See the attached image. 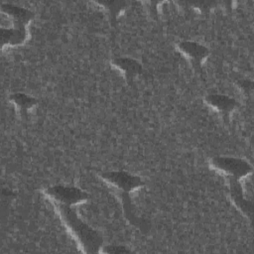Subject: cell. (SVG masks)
<instances>
[{"label": "cell", "instance_id": "8", "mask_svg": "<svg viewBox=\"0 0 254 254\" xmlns=\"http://www.w3.org/2000/svg\"><path fill=\"white\" fill-rule=\"evenodd\" d=\"M111 65L121 72L126 82L130 85H132L134 79L143 72L142 64L137 60L131 58H115L111 61Z\"/></svg>", "mask_w": 254, "mask_h": 254}, {"label": "cell", "instance_id": "4", "mask_svg": "<svg viewBox=\"0 0 254 254\" xmlns=\"http://www.w3.org/2000/svg\"><path fill=\"white\" fill-rule=\"evenodd\" d=\"M43 193L51 203H61L72 206H77L89 198V194L86 191L76 187L63 185L49 187L43 190Z\"/></svg>", "mask_w": 254, "mask_h": 254}, {"label": "cell", "instance_id": "1", "mask_svg": "<svg viewBox=\"0 0 254 254\" xmlns=\"http://www.w3.org/2000/svg\"><path fill=\"white\" fill-rule=\"evenodd\" d=\"M98 176L119 196L123 214L129 223L138 227L141 231H147L149 229V224L144 218L137 215L131 196V193L135 190L144 186V181L139 176L125 171L103 172Z\"/></svg>", "mask_w": 254, "mask_h": 254}, {"label": "cell", "instance_id": "9", "mask_svg": "<svg viewBox=\"0 0 254 254\" xmlns=\"http://www.w3.org/2000/svg\"><path fill=\"white\" fill-rule=\"evenodd\" d=\"M9 100L14 104L21 118L25 120L28 119L30 111L38 105V100L35 97L23 92H16L10 94Z\"/></svg>", "mask_w": 254, "mask_h": 254}, {"label": "cell", "instance_id": "11", "mask_svg": "<svg viewBox=\"0 0 254 254\" xmlns=\"http://www.w3.org/2000/svg\"><path fill=\"white\" fill-rule=\"evenodd\" d=\"M101 252L121 254V253H131L132 251L125 246H105V248L102 247Z\"/></svg>", "mask_w": 254, "mask_h": 254}, {"label": "cell", "instance_id": "3", "mask_svg": "<svg viewBox=\"0 0 254 254\" xmlns=\"http://www.w3.org/2000/svg\"><path fill=\"white\" fill-rule=\"evenodd\" d=\"M1 12L10 19V27L1 28V47H19L29 38V25L35 14L33 11L11 3H2Z\"/></svg>", "mask_w": 254, "mask_h": 254}, {"label": "cell", "instance_id": "7", "mask_svg": "<svg viewBox=\"0 0 254 254\" xmlns=\"http://www.w3.org/2000/svg\"><path fill=\"white\" fill-rule=\"evenodd\" d=\"M204 101L212 110L219 114L223 121L226 123L229 122L231 114L239 106L237 100L234 98L218 93L207 94L204 97Z\"/></svg>", "mask_w": 254, "mask_h": 254}, {"label": "cell", "instance_id": "10", "mask_svg": "<svg viewBox=\"0 0 254 254\" xmlns=\"http://www.w3.org/2000/svg\"><path fill=\"white\" fill-rule=\"evenodd\" d=\"M98 4L105 7V9L108 12L110 24L112 26H115L117 23L118 16L125 10L128 3L123 1H108V2H98Z\"/></svg>", "mask_w": 254, "mask_h": 254}, {"label": "cell", "instance_id": "6", "mask_svg": "<svg viewBox=\"0 0 254 254\" xmlns=\"http://www.w3.org/2000/svg\"><path fill=\"white\" fill-rule=\"evenodd\" d=\"M177 50L189 61L192 68L197 72H202V65L209 55L208 49L196 42L181 41L177 44Z\"/></svg>", "mask_w": 254, "mask_h": 254}, {"label": "cell", "instance_id": "5", "mask_svg": "<svg viewBox=\"0 0 254 254\" xmlns=\"http://www.w3.org/2000/svg\"><path fill=\"white\" fill-rule=\"evenodd\" d=\"M209 167L222 177L227 175H240L245 178L253 171L251 164L246 160L225 156L211 158L209 161Z\"/></svg>", "mask_w": 254, "mask_h": 254}, {"label": "cell", "instance_id": "2", "mask_svg": "<svg viewBox=\"0 0 254 254\" xmlns=\"http://www.w3.org/2000/svg\"><path fill=\"white\" fill-rule=\"evenodd\" d=\"M63 225L83 253H100L103 238L99 232L85 223L77 214L76 206L52 203Z\"/></svg>", "mask_w": 254, "mask_h": 254}]
</instances>
